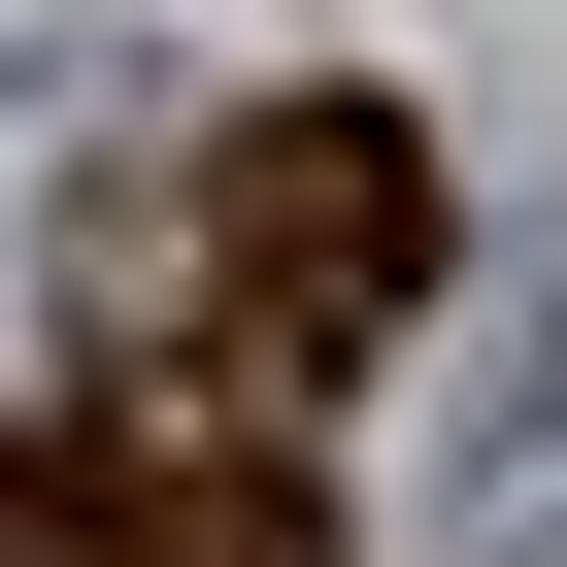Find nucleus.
<instances>
[{
    "label": "nucleus",
    "instance_id": "nucleus-2",
    "mask_svg": "<svg viewBox=\"0 0 567 567\" xmlns=\"http://www.w3.org/2000/svg\"><path fill=\"white\" fill-rule=\"evenodd\" d=\"M200 567H334V534H301V501H200Z\"/></svg>",
    "mask_w": 567,
    "mask_h": 567
},
{
    "label": "nucleus",
    "instance_id": "nucleus-1",
    "mask_svg": "<svg viewBox=\"0 0 567 567\" xmlns=\"http://www.w3.org/2000/svg\"><path fill=\"white\" fill-rule=\"evenodd\" d=\"M401 301H434V134L401 101H267L234 134V234H200V334L234 368H368Z\"/></svg>",
    "mask_w": 567,
    "mask_h": 567
}]
</instances>
